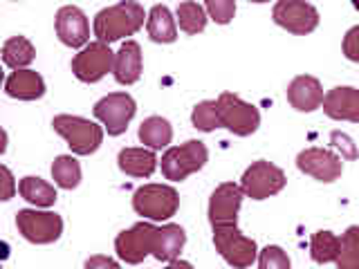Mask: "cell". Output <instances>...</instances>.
<instances>
[{"instance_id": "cell-16", "label": "cell", "mask_w": 359, "mask_h": 269, "mask_svg": "<svg viewBox=\"0 0 359 269\" xmlns=\"http://www.w3.org/2000/svg\"><path fill=\"white\" fill-rule=\"evenodd\" d=\"M323 112L334 121L359 123V90L339 85L323 97Z\"/></svg>"}, {"instance_id": "cell-12", "label": "cell", "mask_w": 359, "mask_h": 269, "mask_svg": "<svg viewBox=\"0 0 359 269\" xmlns=\"http://www.w3.org/2000/svg\"><path fill=\"white\" fill-rule=\"evenodd\" d=\"M272 18L278 27L297 34V36H306L319 25V11L306 0H278L274 5Z\"/></svg>"}, {"instance_id": "cell-20", "label": "cell", "mask_w": 359, "mask_h": 269, "mask_svg": "<svg viewBox=\"0 0 359 269\" xmlns=\"http://www.w3.org/2000/svg\"><path fill=\"white\" fill-rule=\"evenodd\" d=\"M184 242H187V233L180 224H164V227H157L153 258H157L160 263H171L182 254Z\"/></svg>"}, {"instance_id": "cell-24", "label": "cell", "mask_w": 359, "mask_h": 269, "mask_svg": "<svg viewBox=\"0 0 359 269\" xmlns=\"http://www.w3.org/2000/svg\"><path fill=\"white\" fill-rule=\"evenodd\" d=\"M18 193L22 200H27L29 205L34 207H52L56 202V188L52 184H48L45 179L41 177H34V175H27L22 177L18 182Z\"/></svg>"}, {"instance_id": "cell-8", "label": "cell", "mask_w": 359, "mask_h": 269, "mask_svg": "<svg viewBox=\"0 0 359 269\" xmlns=\"http://www.w3.org/2000/svg\"><path fill=\"white\" fill-rule=\"evenodd\" d=\"M115 67V52L110 50L108 43L95 41L86 45L72 59V72L79 81L83 83H97Z\"/></svg>"}, {"instance_id": "cell-3", "label": "cell", "mask_w": 359, "mask_h": 269, "mask_svg": "<svg viewBox=\"0 0 359 269\" xmlns=\"http://www.w3.org/2000/svg\"><path fill=\"white\" fill-rule=\"evenodd\" d=\"M52 126L76 155H93L104 142V128L76 115H56Z\"/></svg>"}, {"instance_id": "cell-15", "label": "cell", "mask_w": 359, "mask_h": 269, "mask_svg": "<svg viewBox=\"0 0 359 269\" xmlns=\"http://www.w3.org/2000/svg\"><path fill=\"white\" fill-rule=\"evenodd\" d=\"M56 36L67 48H83L90 41V22L88 16L74 5L61 7L56 14Z\"/></svg>"}, {"instance_id": "cell-33", "label": "cell", "mask_w": 359, "mask_h": 269, "mask_svg": "<svg viewBox=\"0 0 359 269\" xmlns=\"http://www.w3.org/2000/svg\"><path fill=\"white\" fill-rule=\"evenodd\" d=\"M344 54L348 61L359 63V25L348 29V34L344 36Z\"/></svg>"}, {"instance_id": "cell-26", "label": "cell", "mask_w": 359, "mask_h": 269, "mask_svg": "<svg viewBox=\"0 0 359 269\" xmlns=\"http://www.w3.org/2000/svg\"><path fill=\"white\" fill-rule=\"evenodd\" d=\"M339 244L341 238H337L332 231H317L310 240V256L314 263L325 265V263H337L339 256Z\"/></svg>"}, {"instance_id": "cell-7", "label": "cell", "mask_w": 359, "mask_h": 269, "mask_svg": "<svg viewBox=\"0 0 359 269\" xmlns=\"http://www.w3.org/2000/svg\"><path fill=\"white\" fill-rule=\"evenodd\" d=\"M16 227L20 235L32 244L56 242L63 233V220L52 211L22 209L16 213Z\"/></svg>"}, {"instance_id": "cell-9", "label": "cell", "mask_w": 359, "mask_h": 269, "mask_svg": "<svg viewBox=\"0 0 359 269\" xmlns=\"http://www.w3.org/2000/svg\"><path fill=\"white\" fill-rule=\"evenodd\" d=\"M287 184V177L285 173L280 171L278 166L269 164V162H254L247 171L243 173V179H241V186L245 191L247 198L252 200H267L280 191L285 188Z\"/></svg>"}, {"instance_id": "cell-6", "label": "cell", "mask_w": 359, "mask_h": 269, "mask_svg": "<svg viewBox=\"0 0 359 269\" xmlns=\"http://www.w3.org/2000/svg\"><path fill=\"white\" fill-rule=\"evenodd\" d=\"M218 110L222 128L231 130L238 137H250L261 126V112H258V108L247 104V101H243L233 92H222L218 97Z\"/></svg>"}, {"instance_id": "cell-32", "label": "cell", "mask_w": 359, "mask_h": 269, "mask_svg": "<svg viewBox=\"0 0 359 269\" xmlns=\"http://www.w3.org/2000/svg\"><path fill=\"white\" fill-rule=\"evenodd\" d=\"M207 14L218 22V25H229L236 16V0H205Z\"/></svg>"}, {"instance_id": "cell-30", "label": "cell", "mask_w": 359, "mask_h": 269, "mask_svg": "<svg viewBox=\"0 0 359 269\" xmlns=\"http://www.w3.org/2000/svg\"><path fill=\"white\" fill-rule=\"evenodd\" d=\"M191 121H194V126L202 132H211L216 128H222L218 101H200V104L194 108V112H191Z\"/></svg>"}, {"instance_id": "cell-27", "label": "cell", "mask_w": 359, "mask_h": 269, "mask_svg": "<svg viewBox=\"0 0 359 269\" xmlns=\"http://www.w3.org/2000/svg\"><path fill=\"white\" fill-rule=\"evenodd\" d=\"M175 16H177L180 29H182L184 34H189V36H196V34L205 32V27H207V11L202 9L198 3H194V0L180 3Z\"/></svg>"}, {"instance_id": "cell-28", "label": "cell", "mask_w": 359, "mask_h": 269, "mask_svg": "<svg viewBox=\"0 0 359 269\" xmlns=\"http://www.w3.org/2000/svg\"><path fill=\"white\" fill-rule=\"evenodd\" d=\"M52 177L56 186L72 191L81 182V166H79V162L72 155H59L52 164Z\"/></svg>"}, {"instance_id": "cell-35", "label": "cell", "mask_w": 359, "mask_h": 269, "mask_svg": "<svg viewBox=\"0 0 359 269\" xmlns=\"http://www.w3.org/2000/svg\"><path fill=\"white\" fill-rule=\"evenodd\" d=\"M119 263L112 261V258L108 256H95V258H88L86 261V267L88 269H95V267H117Z\"/></svg>"}, {"instance_id": "cell-10", "label": "cell", "mask_w": 359, "mask_h": 269, "mask_svg": "<svg viewBox=\"0 0 359 269\" xmlns=\"http://www.w3.org/2000/svg\"><path fill=\"white\" fill-rule=\"evenodd\" d=\"M93 112H95V117L104 123L108 134L117 137V134L126 132L130 119L135 117V112H137V104H135V99L126 92H112L101 101H97Z\"/></svg>"}, {"instance_id": "cell-21", "label": "cell", "mask_w": 359, "mask_h": 269, "mask_svg": "<svg viewBox=\"0 0 359 269\" xmlns=\"http://www.w3.org/2000/svg\"><path fill=\"white\" fill-rule=\"evenodd\" d=\"M119 168L130 177H151L157 168V157L153 149H123L119 151Z\"/></svg>"}, {"instance_id": "cell-37", "label": "cell", "mask_w": 359, "mask_h": 269, "mask_svg": "<svg viewBox=\"0 0 359 269\" xmlns=\"http://www.w3.org/2000/svg\"><path fill=\"white\" fill-rule=\"evenodd\" d=\"M250 3H269V0H250Z\"/></svg>"}, {"instance_id": "cell-1", "label": "cell", "mask_w": 359, "mask_h": 269, "mask_svg": "<svg viewBox=\"0 0 359 269\" xmlns=\"http://www.w3.org/2000/svg\"><path fill=\"white\" fill-rule=\"evenodd\" d=\"M144 20L149 16L144 14V7L135 0H121L119 5L101 9L95 16V36L101 43H115L123 36H133L144 27Z\"/></svg>"}, {"instance_id": "cell-29", "label": "cell", "mask_w": 359, "mask_h": 269, "mask_svg": "<svg viewBox=\"0 0 359 269\" xmlns=\"http://www.w3.org/2000/svg\"><path fill=\"white\" fill-rule=\"evenodd\" d=\"M339 269H359V227H348L341 235L339 256H337Z\"/></svg>"}, {"instance_id": "cell-13", "label": "cell", "mask_w": 359, "mask_h": 269, "mask_svg": "<svg viewBox=\"0 0 359 269\" xmlns=\"http://www.w3.org/2000/svg\"><path fill=\"white\" fill-rule=\"evenodd\" d=\"M245 191L236 182H222L209 198V222L211 227H227L238 222V211Z\"/></svg>"}, {"instance_id": "cell-17", "label": "cell", "mask_w": 359, "mask_h": 269, "mask_svg": "<svg viewBox=\"0 0 359 269\" xmlns=\"http://www.w3.org/2000/svg\"><path fill=\"white\" fill-rule=\"evenodd\" d=\"M287 101H290V106L299 112H314L317 108H321L323 88L319 83V78L308 76V74L292 78V83L287 85Z\"/></svg>"}, {"instance_id": "cell-36", "label": "cell", "mask_w": 359, "mask_h": 269, "mask_svg": "<svg viewBox=\"0 0 359 269\" xmlns=\"http://www.w3.org/2000/svg\"><path fill=\"white\" fill-rule=\"evenodd\" d=\"M353 7H355V9L359 11V0H353Z\"/></svg>"}, {"instance_id": "cell-23", "label": "cell", "mask_w": 359, "mask_h": 269, "mask_svg": "<svg viewBox=\"0 0 359 269\" xmlns=\"http://www.w3.org/2000/svg\"><path fill=\"white\" fill-rule=\"evenodd\" d=\"M173 139V128L164 117H149L142 121L140 126V142L146 146V149L160 151L166 149Z\"/></svg>"}, {"instance_id": "cell-34", "label": "cell", "mask_w": 359, "mask_h": 269, "mask_svg": "<svg viewBox=\"0 0 359 269\" xmlns=\"http://www.w3.org/2000/svg\"><path fill=\"white\" fill-rule=\"evenodd\" d=\"M0 173H3V200H11L16 193V182H14V175L7 166L0 168Z\"/></svg>"}, {"instance_id": "cell-14", "label": "cell", "mask_w": 359, "mask_h": 269, "mask_svg": "<svg viewBox=\"0 0 359 269\" xmlns=\"http://www.w3.org/2000/svg\"><path fill=\"white\" fill-rule=\"evenodd\" d=\"M297 166L301 173H306L319 182L330 184L334 179H339L344 171V162L339 155H334L328 149H306L297 157Z\"/></svg>"}, {"instance_id": "cell-18", "label": "cell", "mask_w": 359, "mask_h": 269, "mask_svg": "<svg viewBox=\"0 0 359 269\" xmlns=\"http://www.w3.org/2000/svg\"><path fill=\"white\" fill-rule=\"evenodd\" d=\"M115 81L121 85H133L142 76V48L140 43L126 41L115 54V67H112Z\"/></svg>"}, {"instance_id": "cell-31", "label": "cell", "mask_w": 359, "mask_h": 269, "mask_svg": "<svg viewBox=\"0 0 359 269\" xmlns=\"http://www.w3.org/2000/svg\"><path fill=\"white\" fill-rule=\"evenodd\" d=\"M290 258L287 254L276 244H267L258 256V267L261 269H290Z\"/></svg>"}, {"instance_id": "cell-22", "label": "cell", "mask_w": 359, "mask_h": 269, "mask_svg": "<svg viewBox=\"0 0 359 269\" xmlns=\"http://www.w3.org/2000/svg\"><path fill=\"white\" fill-rule=\"evenodd\" d=\"M146 29H149V36L155 43H175V39H177L175 18L171 16L168 7H164V5H155L149 11Z\"/></svg>"}, {"instance_id": "cell-25", "label": "cell", "mask_w": 359, "mask_h": 269, "mask_svg": "<svg viewBox=\"0 0 359 269\" xmlns=\"http://www.w3.org/2000/svg\"><path fill=\"white\" fill-rule=\"evenodd\" d=\"M36 59V50L25 36H11L3 45V61L11 70H25Z\"/></svg>"}, {"instance_id": "cell-5", "label": "cell", "mask_w": 359, "mask_h": 269, "mask_svg": "<svg viewBox=\"0 0 359 269\" xmlns=\"http://www.w3.org/2000/svg\"><path fill=\"white\" fill-rule=\"evenodd\" d=\"M213 244L216 251L224 258V263L231 267H252L256 263V242L252 238L241 233L236 224H227V227H213Z\"/></svg>"}, {"instance_id": "cell-2", "label": "cell", "mask_w": 359, "mask_h": 269, "mask_svg": "<svg viewBox=\"0 0 359 269\" xmlns=\"http://www.w3.org/2000/svg\"><path fill=\"white\" fill-rule=\"evenodd\" d=\"M209 160L207 146L198 139H189L182 146H171L162 155V175L171 182H182L189 175L198 173Z\"/></svg>"}, {"instance_id": "cell-11", "label": "cell", "mask_w": 359, "mask_h": 269, "mask_svg": "<svg viewBox=\"0 0 359 269\" xmlns=\"http://www.w3.org/2000/svg\"><path fill=\"white\" fill-rule=\"evenodd\" d=\"M157 227L149 222H137L135 227L121 231L115 240V251L119 261L128 265H140L146 256H153Z\"/></svg>"}, {"instance_id": "cell-4", "label": "cell", "mask_w": 359, "mask_h": 269, "mask_svg": "<svg viewBox=\"0 0 359 269\" xmlns=\"http://www.w3.org/2000/svg\"><path fill=\"white\" fill-rule=\"evenodd\" d=\"M180 207V195L168 184H144L135 191L133 209L149 220H168Z\"/></svg>"}, {"instance_id": "cell-19", "label": "cell", "mask_w": 359, "mask_h": 269, "mask_svg": "<svg viewBox=\"0 0 359 269\" xmlns=\"http://www.w3.org/2000/svg\"><path fill=\"white\" fill-rule=\"evenodd\" d=\"M5 92L11 99L34 101L45 95V81L39 72L27 70V67L25 70H14L5 81Z\"/></svg>"}]
</instances>
